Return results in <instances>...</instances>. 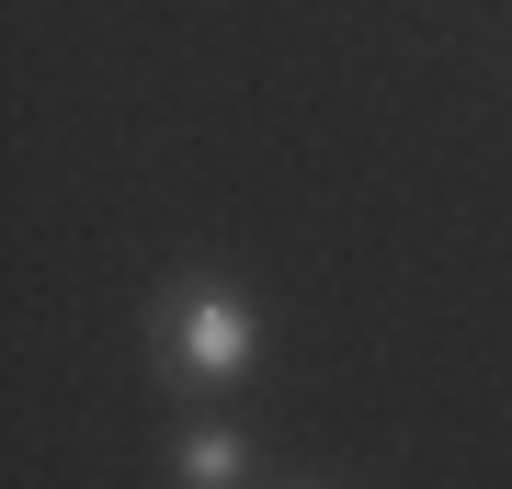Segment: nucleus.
Segmentation results:
<instances>
[{
	"mask_svg": "<svg viewBox=\"0 0 512 489\" xmlns=\"http://www.w3.org/2000/svg\"><path fill=\"white\" fill-rule=\"evenodd\" d=\"M160 478L171 489H262V455L251 433H228V421H171V444H160Z\"/></svg>",
	"mask_w": 512,
	"mask_h": 489,
	"instance_id": "f03ea898",
	"label": "nucleus"
},
{
	"mask_svg": "<svg viewBox=\"0 0 512 489\" xmlns=\"http://www.w3.org/2000/svg\"><path fill=\"white\" fill-rule=\"evenodd\" d=\"M148 364H160L171 399H228L262 376V308L239 273H160L148 285Z\"/></svg>",
	"mask_w": 512,
	"mask_h": 489,
	"instance_id": "f257e3e1",
	"label": "nucleus"
}]
</instances>
